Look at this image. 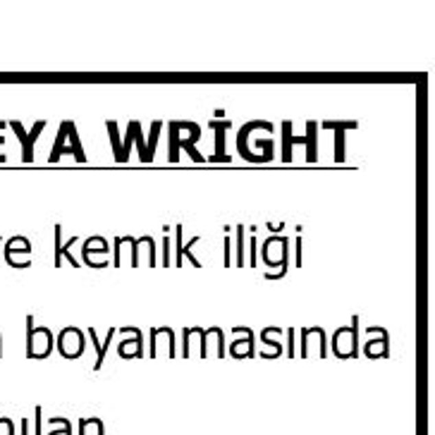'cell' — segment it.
Returning a JSON list of instances; mask_svg holds the SVG:
<instances>
[{"label":"cell","instance_id":"3","mask_svg":"<svg viewBox=\"0 0 435 435\" xmlns=\"http://www.w3.org/2000/svg\"><path fill=\"white\" fill-rule=\"evenodd\" d=\"M316 122H309L306 124V137H292V134H289V132H292V124H289V122H285L282 124V132H285V161H289V158H292V156H289V146H292V142L294 144H306V161H316V158H318V151H316Z\"/></svg>","mask_w":435,"mask_h":435},{"label":"cell","instance_id":"2","mask_svg":"<svg viewBox=\"0 0 435 435\" xmlns=\"http://www.w3.org/2000/svg\"><path fill=\"white\" fill-rule=\"evenodd\" d=\"M199 139H201V127H199V124L192 129V134H189V137H179L177 127H175V122H172V124H170V158H172V161H177V148H184V151L189 153V158H192V161L201 163L203 156L197 151V148H194V142H199Z\"/></svg>","mask_w":435,"mask_h":435},{"label":"cell","instance_id":"10","mask_svg":"<svg viewBox=\"0 0 435 435\" xmlns=\"http://www.w3.org/2000/svg\"><path fill=\"white\" fill-rule=\"evenodd\" d=\"M34 337H36V328H34V318H27V357L34 359Z\"/></svg>","mask_w":435,"mask_h":435},{"label":"cell","instance_id":"12","mask_svg":"<svg viewBox=\"0 0 435 435\" xmlns=\"http://www.w3.org/2000/svg\"><path fill=\"white\" fill-rule=\"evenodd\" d=\"M5 127V122H0V129H3ZM5 142V137H0V144H3Z\"/></svg>","mask_w":435,"mask_h":435},{"label":"cell","instance_id":"4","mask_svg":"<svg viewBox=\"0 0 435 435\" xmlns=\"http://www.w3.org/2000/svg\"><path fill=\"white\" fill-rule=\"evenodd\" d=\"M10 127L14 129V134L19 137V142H22V161L24 163H32L34 161V144H36V139H38V134L43 132V127H46V122L43 120H38L36 124L32 127V132H24V127H22V122H17V120H12L10 122Z\"/></svg>","mask_w":435,"mask_h":435},{"label":"cell","instance_id":"13","mask_svg":"<svg viewBox=\"0 0 435 435\" xmlns=\"http://www.w3.org/2000/svg\"><path fill=\"white\" fill-rule=\"evenodd\" d=\"M0 242H3V239H0Z\"/></svg>","mask_w":435,"mask_h":435},{"label":"cell","instance_id":"11","mask_svg":"<svg viewBox=\"0 0 435 435\" xmlns=\"http://www.w3.org/2000/svg\"><path fill=\"white\" fill-rule=\"evenodd\" d=\"M22 435H29V421H27V419L22 421Z\"/></svg>","mask_w":435,"mask_h":435},{"label":"cell","instance_id":"7","mask_svg":"<svg viewBox=\"0 0 435 435\" xmlns=\"http://www.w3.org/2000/svg\"><path fill=\"white\" fill-rule=\"evenodd\" d=\"M211 127L216 129V156H213V161H220L225 163L227 161V153H225V132H227L232 124L225 120V122H218V120H211Z\"/></svg>","mask_w":435,"mask_h":435},{"label":"cell","instance_id":"9","mask_svg":"<svg viewBox=\"0 0 435 435\" xmlns=\"http://www.w3.org/2000/svg\"><path fill=\"white\" fill-rule=\"evenodd\" d=\"M69 148L74 151V158H77V163H84V161H87V156H84V148H82V142H79V134H77V127H74V122H69Z\"/></svg>","mask_w":435,"mask_h":435},{"label":"cell","instance_id":"6","mask_svg":"<svg viewBox=\"0 0 435 435\" xmlns=\"http://www.w3.org/2000/svg\"><path fill=\"white\" fill-rule=\"evenodd\" d=\"M60 232H63V227H60V225H55V266H63V256H67V258H69V263H72V266L77 268V266H79V261H74L72 254L67 252V249L72 247L74 242H77V237H72V239H69V242L63 247V234H60Z\"/></svg>","mask_w":435,"mask_h":435},{"label":"cell","instance_id":"1","mask_svg":"<svg viewBox=\"0 0 435 435\" xmlns=\"http://www.w3.org/2000/svg\"><path fill=\"white\" fill-rule=\"evenodd\" d=\"M132 142H137V146H139V158H142L144 163H151L153 161V151H156V148L146 146V144H144L142 124H139L137 120H132V122L127 124V139H124V144L120 146V151L115 153V161H118V163L127 161V158H129V146H132Z\"/></svg>","mask_w":435,"mask_h":435},{"label":"cell","instance_id":"5","mask_svg":"<svg viewBox=\"0 0 435 435\" xmlns=\"http://www.w3.org/2000/svg\"><path fill=\"white\" fill-rule=\"evenodd\" d=\"M67 139H69V120H67V122L60 124L58 137H55V146H53L51 158H48V161H51V163H58L63 153H65V156H67V153H72V148H69L67 144H65V142H67ZM72 156H74V153H72Z\"/></svg>","mask_w":435,"mask_h":435},{"label":"cell","instance_id":"8","mask_svg":"<svg viewBox=\"0 0 435 435\" xmlns=\"http://www.w3.org/2000/svg\"><path fill=\"white\" fill-rule=\"evenodd\" d=\"M113 335H115V328H110V330H108V337H106V344H101V342H98V335H96V330H93V328H89V337H91V342L96 344V349H98V359H96V366H93V368H101V364H103V357H106V352H108V344H110V339H113Z\"/></svg>","mask_w":435,"mask_h":435}]
</instances>
